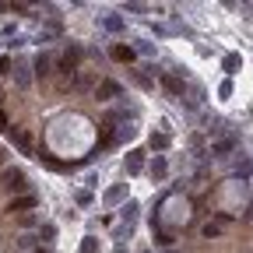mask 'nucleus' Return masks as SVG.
I'll list each match as a JSON object with an SVG mask.
<instances>
[{
    "mask_svg": "<svg viewBox=\"0 0 253 253\" xmlns=\"http://www.w3.org/2000/svg\"><path fill=\"white\" fill-rule=\"evenodd\" d=\"M0 186L11 190V194H14V190L21 194V190H28V179H25V172H21V169H7L4 176H0Z\"/></svg>",
    "mask_w": 253,
    "mask_h": 253,
    "instance_id": "f257e3e1",
    "label": "nucleus"
},
{
    "mask_svg": "<svg viewBox=\"0 0 253 253\" xmlns=\"http://www.w3.org/2000/svg\"><path fill=\"white\" fill-rule=\"evenodd\" d=\"M32 208H36V194H21V197H14V201L7 204L11 214H25V211H32Z\"/></svg>",
    "mask_w": 253,
    "mask_h": 253,
    "instance_id": "f03ea898",
    "label": "nucleus"
},
{
    "mask_svg": "<svg viewBox=\"0 0 253 253\" xmlns=\"http://www.w3.org/2000/svg\"><path fill=\"white\" fill-rule=\"evenodd\" d=\"M60 71L63 74H74L78 71V49H67V53L60 56Z\"/></svg>",
    "mask_w": 253,
    "mask_h": 253,
    "instance_id": "7ed1b4c3",
    "label": "nucleus"
},
{
    "mask_svg": "<svg viewBox=\"0 0 253 253\" xmlns=\"http://www.w3.org/2000/svg\"><path fill=\"white\" fill-rule=\"evenodd\" d=\"M232 148H236V141H232V137H221V141H214V144H211V155H218V158H225V155H229Z\"/></svg>",
    "mask_w": 253,
    "mask_h": 253,
    "instance_id": "20e7f679",
    "label": "nucleus"
},
{
    "mask_svg": "<svg viewBox=\"0 0 253 253\" xmlns=\"http://www.w3.org/2000/svg\"><path fill=\"white\" fill-rule=\"evenodd\" d=\"M116 95H120V84H113V81L99 84V99H116Z\"/></svg>",
    "mask_w": 253,
    "mask_h": 253,
    "instance_id": "39448f33",
    "label": "nucleus"
},
{
    "mask_svg": "<svg viewBox=\"0 0 253 253\" xmlns=\"http://www.w3.org/2000/svg\"><path fill=\"white\" fill-rule=\"evenodd\" d=\"M36 74H39V78H46V74H49V56H46V53H39V56H36Z\"/></svg>",
    "mask_w": 253,
    "mask_h": 253,
    "instance_id": "423d86ee",
    "label": "nucleus"
},
{
    "mask_svg": "<svg viewBox=\"0 0 253 253\" xmlns=\"http://www.w3.org/2000/svg\"><path fill=\"white\" fill-rule=\"evenodd\" d=\"M201 232H204V239H214V236H221V221H208V225H204Z\"/></svg>",
    "mask_w": 253,
    "mask_h": 253,
    "instance_id": "0eeeda50",
    "label": "nucleus"
},
{
    "mask_svg": "<svg viewBox=\"0 0 253 253\" xmlns=\"http://www.w3.org/2000/svg\"><path fill=\"white\" fill-rule=\"evenodd\" d=\"M14 71H18V74H14V78H18V84L25 88V84H28V67H25V63H18V67H14Z\"/></svg>",
    "mask_w": 253,
    "mask_h": 253,
    "instance_id": "6e6552de",
    "label": "nucleus"
},
{
    "mask_svg": "<svg viewBox=\"0 0 253 253\" xmlns=\"http://www.w3.org/2000/svg\"><path fill=\"white\" fill-rule=\"evenodd\" d=\"M166 88H169V91H172V95H179V91H183V84H179V81H176V78H169V74H166Z\"/></svg>",
    "mask_w": 253,
    "mask_h": 253,
    "instance_id": "1a4fd4ad",
    "label": "nucleus"
},
{
    "mask_svg": "<svg viewBox=\"0 0 253 253\" xmlns=\"http://www.w3.org/2000/svg\"><path fill=\"white\" fill-rule=\"evenodd\" d=\"M113 56H116V60H130V49H123V46H116V49H113Z\"/></svg>",
    "mask_w": 253,
    "mask_h": 253,
    "instance_id": "9d476101",
    "label": "nucleus"
},
{
    "mask_svg": "<svg viewBox=\"0 0 253 253\" xmlns=\"http://www.w3.org/2000/svg\"><path fill=\"white\" fill-rule=\"evenodd\" d=\"M0 74H11V60L7 56H0Z\"/></svg>",
    "mask_w": 253,
    "mask_h": 253,
    "instance_id": "9b49d317",
    "label": "nucleus"
},
{
    "mask_svg": "<svg viewBox=\"0 0 253 253\" xmlns=\"http://www.w3.org/2000/svg\"><path fill=\"white\" fill-rule=\"evenodd\" d=\"M0 126H7V116H4V113H0Z\"/></svg>",
    "mask_w": 253,
    "mask_h": 253,
    "instance_id": "f8f14e48",
    "label": "nucleus"
},
{
    "mask_svg": "<svg viewBox=\"0 0 253 253\" xmlns=\"http://www.w3.org/2000/svg\"><path fill=\"white\" fill-rule=\"evenodd\" d=\"M36 253H46V250H36Z\"/></svg>",
    "mask_w": 253,
    "mask_h": 253,
    "instance_id": "ddd939ff",
    "label": "nucleus"
}]
</instances>
